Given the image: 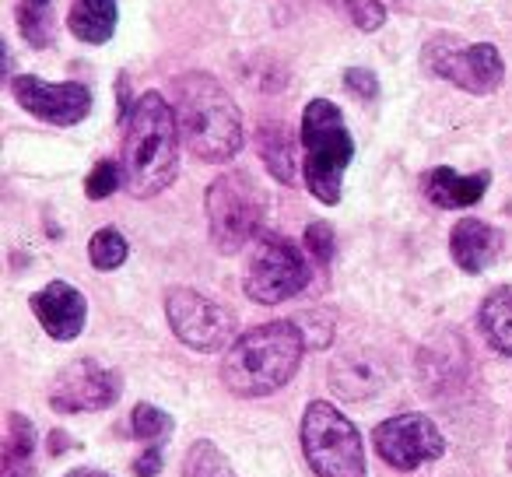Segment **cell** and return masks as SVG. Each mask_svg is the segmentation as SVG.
<instances>
[{"label":"cell","mask_w":512,"mask_h":477,"mask_svg":"<svg viewBox=\"0 0 512 477\" xmlns=\"http://www.w3.org/2000/svg\"><path fill=\"white\" fill-rule=\"evenodd\" d=\"M302 453L316 477H365V442L327 400H313L302 418Z\"/></svg>","instance_id":"cell-5"},{"label":"cell","mask_w":512,"mask_h":477,"mask_svg":"<svg viewBox=\"0 0 512 477\" xmlns=\"http://www.w3.org/2000/svg\"><path fill=\"white\" fill-rule=\"evenodd\" d=\"M421 64L428 74L470 95H491L505 78V60L491 43H460L439 36L421 50Z\"/></svg>","instance_id":"cell-8"},{"label":"cell","mask_w":512,"mask_h":477,"mask_svg":"<svg viewBox=\"0 0 512 477\" xmlns=\"http://www.w3.org/2000/svg\"><path fill=\"white\" fill-rule=\"evenodd\" d=\"M302 148H306V186L320 204L341 200L344 169L355 158V137L344 127L341 109L330 99H313L302 113Z\"/></svg>","instance_id":"cell-4"},{"label":"cell","mask_w":512,"mask_h":477,"mask_svg":"<svg viewBox=\"0 0 512 477\" xmlns=\"http://www.w3.org/2000/svg\"><path fill=\"white\" fill-rule=\"evenodd\" d=\"M169 327L193 351H228L235 344V313L193 288H172L165 295Z\"/></svg>","instance_id":"cell-9"},{"label":"cell","mask_w":512,"mask_h":477,"mask_svg":"<svg viewBox=\"0 0 512 477\" xmlns=\"http://www.w3.org/2000/svg\"><path fill=\"white\" fill-rule=\"evenodd\" d=\"M372 446L393 470H418L446 453V439L425 414H397L372 428Z\"/></svg>","instance_id":"cell-10"},{"label":"cell","mask_w":512,"mask_h":477,"mask_svg":"<svg viewBox=\"0 0 512 477\" xmlns=\"http://www.w3.org/2000/svg\"><path fill=\"white\" fill-rule=\"evenodd\" d=\"M183 477H235L228 460L218 453V446L207 439H200L197 446H190L183 463Z\"/></svg>","instance_id":"cell-22"},{"label":"cell","mask_w":512,"mask_h":477,"mask_svg":"<svg viewBox=\"0 0 512 477\" xmlns=\"http://www.w3.org/2000/svg\"><path fill=\"white\" fill-rule=\"evenodd\" d=\"M50 449H53V456L64 453V449H67V435L64 432H53L50 435Z\"/></svg>","instance_id":"cell-29"},{"label":"cell","mask_w":512,"mask_h":477,"mask_svg":"<svg viewBox=\"0 0 512 477\" xmlns=\"http://www.w3.org/2000/svg\"><path fill=\"white\" fill-rule=\"evenodd\" d=\"M130 425H134V435L151 446H162V439L172 435V418L165 411H158L155 404H137L134 414H130Z\"/></svg>","instance_id":"cell-23"},{"label":"cell","mask_w":512,"mask_h":477,"mask_svg":"<svg viewBox=\"0 0 512 477\" xmlns=\"http://www.w3.org/2000/svg\"><path fill=\"white\" fill-rule=\"evenodd\" d=\"M302 355H306V337L292 320L264 323L235 337L221 362V383L235 397H267L299 372Z\"/></svg>","instance_id":"cell-3"},{"label":"cell","mask_w":512,"mask_h":477,"mask_svg":"<svg viewBox=\"0 0 512 477\" xmlns=\"http://www.w3.org/2000/svg\"><path fill=\"white\" fill-rule=\"evenodd\" d=\"M176 123L179 137L200 162H228L242 151V116L232 95L218 85V78L204 71L179 74L176 85Z\"/></svg>","instance_id":"cell-2"},{"label":"cell","mask_w":512,"mask_h":477,"mask_svg":"<svg viewBox=\"0 0 512 477\" xmlns=\"http://www.w3.org/2000/svg\"><path fill=\"white\" fill-rule=\"evenodd\" d=\"M477 323H481V334L498 355L512 358V288H498L488 299L481 302V313H477Z\"/></svg>","instance_id":"cell-18"},{"label":"cell","mask_w":512,"mask_h":477,"mask_svg":"<svg viewBox=\"0 0 512 477\" xmlns=\"http://www.w3.org/2000/svg\"><path fill=\"white\" fill-rule=\"evenodd\" d=\"M123 383L120 372L106 369V365L92 362V358H78L67 365L57 379H53L50 404L60 414H81V411H106L120 400Z\"/></svg>","instance_id":"cell-11"},{"label":"cell","mask_w":512,"mask_h":477,"mask_svg":"<svg viewBox=\"0 0 512 477\" xmlns=\"http://www.w3.org/2000/svg\"><path fill=\"white\" fill-rule=\"evenodd\" d=\"M116 22H120V8L116 0H74L67 11V29L81 43L102 46L113 39Z\"/></svg>","instance_id":"cell-16"},{"label":"cell","mask_w":512,"mask_h":477,"mask_svg":"<svg viewBox=\"0 0 512 477\" xmlns=\"http://www.w3.org/2000/svg\"><path fill=\"white\" fill-rule=\"evenodd\" d=\"M449 253L463 274H481L502 253V232L481 218H460L449 235Z\"/></svg>","instance_id":"cell-14"},{"label":"cell","mask_w":512,"mask_h":477,"mask_svg":"<svg viewBox=\"0 0 512 477\" xmlns=\"http://www.w3.org/2000/svg\"><path fill=\"white\" fill-rule=\"evenodd\" d=\"M334 228L327 225V221H313V225L306 228V253L316 260L320 267H327L330 260H334Z\"/></svg>","instance_id":"cell-25"},{"label":"cell","mask_w":512,"mask_h":477,"mask_svg":"<svg viewBox=\"0 0 512 477\" xmlns=\"http://www.w3.org/2000/svg\"><path fill=\"white\" fill-rule=\"evenodd\" d=\"M18 29L25 43L46 50L53 43V4L50 0H22L18 4Z\"/></svg>","instance_id":"cell-20"},{"label":"cell","mask_w":512,"mask_h":477,"mask_svg":"<svg viewBox=\"0 0 512 477\" xmlns=\"http://www.w3.org/2000/svg\"><path fill=\"white\" fill-rule=\"evenodd\" d=\"M344 8H348L351 22H355L362 32L383 29L386 11H383V4H379V0H344Z\"/></svg>","instance_id":"cell-26"},{"label":"cell","mask_w":512,"mask_h":477,"mask_svg":"<svg viewBox=\"0 0 512 477\" xmlns=\"http://www.w3.org/2000/svg\"><path fill=\"white\" fill-rule=\"evenodd\" d=\"M11 92H15L18 106L29 116L53 127H74L92 113V92L78 81H64V85H53L36 74H18L11 78Z\"/></svg>","instance_id":"cell-12"},{"label":"cell","mask_w":512,"mask_h":477,"mask_svg":"<svg viewBox=\"0 0 512 477\" xmlns=\"http://www.w3.org/2000/svg\"><path fill=\"white\" fill-rule=\"evenodd\" d=\"M32 453H36V428L25 414H8V442L0 456V477H32Z\"/></svg>","instance_id":"cell-17"},{"label":"cell","mask_w":512,"mask_h":477,"mask_svg":"<svg viewBox=\"0 0 512 477\" xmlns=\"http://www.w3.org/2000/svg\"><path fill=\"white\" fill-rule=\"evenodd\" d=\"M256 148H260V158L267 162L274 179H281L285 186L295 183V151L285 123H264L256 134Z\"/></svg>","instance_id":"cell-19"},{"label":"cell","mask_w":512,"mask_h":477,"mask_svg":"<svg viewBox=\"0 0 512 477\" xmlns=\"http://www.w3.org/2000/svg\"><path fill=\"white\" fill-rule=\"evenodd\" d=\"M488 183H491L488 172H477V176H460L456 169L439 165V169L425 172V179H421V190H425V197L432 200L435 207H442V211H456V207L477 204V200L488 193Z\"/></svg>","instance_id":"cell-15"},{"label":"cell","mask_w":512,"mask_h":477,"mask_svg":"<svg viewBox=\"0 0 512 477\" xmlns=\"http://www.w3.org/2000/svg\"><path fill=\"white\" fill-rule=\"evenodd\" d=\"M120 183H127V176H123V165L113 162V158H102V162L88 172L85 193L92 200H106V197H113V193L120 190Z\"/></svg>","instance_id":"cell-24"},{"label":"cell","mask_w":512,"mask_h":477,"mask_svg":"<svg viewBox=\"0 0 512 477\" xmlns=\"http://www.w3.org/2000/svg\"><path fill=\"white\" fill-rule=\"evenodd\" d=\"M162 470V446H151L148 453H141L134 460V474L137 477H155Z\"/></svg>","instance_id":"cell-28"},{"label":"cell","mask_w":512,"mask_h":477,"mask_svg":"<svg viewBox=\"0 0 512 477\" xmlns=\"http://www.w3.org/2000/svg\"><path fill=\"white\" fill-rule=\"evenodd\" d=\"M264 193L246 172H225L207 186V225L218 253H239L260 232Z\"/></svg>","instance_id":"cell-6"},{"label":"cell","mask_w":512,"mask_h":477,"mask_svg":"<svg viewBox=\"0 0 512 477\" xmlns=\"http://www.w3.org/2000/svg\"><path fill=\"white\" fill-rule=\"evenodd\" d=\"M179 123L176 109L158 92H144L123 116V176L137 200L169 190L179 172Z\"/></svg>","instance_id":"cell-1"},{"label":"cell","mask_w":512,"mask_h":477,"mask_svg":"<svg viewBox=\"0 0 512 477\" xmlns=\"http://www.w3.org/2000/svg\"><path fill=\"white\" fill-rule=\"evenodd\" d=\"M67 477H109V474H102V470H71Z\"/></svg>","instance_id":"cell-30"},{"label":"cell","mask_w":512,"mask_h":477,"mask_svg":"<svg viewBox=\"0 0 512 477\" xmlns=\"http://www.w3.org/2000/svg\"><path fill=\"white\" fill-rule=\"evenodd\" d=\"M344 88H348L355 99H365V102H372L379 95L376 74L365 71V67H351V71H344Z\"/></svg>","instance_id":"cell-27"},{"label":"cell","mask_w":512,"mask_h":477,"mask_svg":"<svg viewBox=\"0 0 512 477\" xmlns=\"http://www.w3.org/2000/svg\"><path fill=\"white\" fill-rule=\"evenodd\" d=\"M309 278V260L292 239L285 235H260L253 246V257L246 264V295L260 306H278V302L295 299L306 292Z\"/></svg>","instance_id":"cell-7"},{"label":"cell","mask_w":512,"mask_h":477,"mask_svg":"<svg viewBox=\"0 0 512 477\" xmlns=\"http://www.w3.org/2000/svg\"><path fill=\"white\" fill-rule=\"evenodd\" d=\"M88 260H92L95 271H116L127 260V239L116 228H99L88 243Z\"/></svg>","instance_id":"cell-21"},{"label":"cell","mask_w":512,"mask_h":477,"mask_svg":"<svg viewBox=\"0 0 512 477\" xmlns=\"http://www.w3.org/2000/svg\"><path fill=\"white\" fill-rule=\"evenodd\" d=\"M29 306L53 341H74V337L85 330L88 302H85V295L74 285H67V281H50L43 292L32 295Z\"/></svg>","instance_id":"cell-13"}]
</instances>
